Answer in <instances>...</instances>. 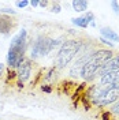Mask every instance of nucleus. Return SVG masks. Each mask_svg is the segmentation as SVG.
Returning <instances> with one entry per match:
<instances>
[{
	"label": "nucleus",
	"mask_w": 119,
	"mask_h": 120,
	"mask_svg": "<svg viewBox=\"0 0 119 120\" xmlns=\"http://www.w3.org/2000/svg\"><path fill=\"white\" fill-rule=\"evenodd\" d=\"M112 57L111 49H97L90 53L89 59L85 61L83 67L81 71V76L85 81H92L93 78H96L99 75L100 68L103 67L105 61Z\"/></svg>",
	"instance_id": "nucleus-1"
},
{
	"label": "nucleus",
	"mask_w": 119,
	"mask_h": 120,
	"mask_svg": "<svg viewBox=\"0 0 119 120\" xmlns=\"http://www.w3.org/2000/svg\"><path fill=\"white\" fill-rule=\"evenodd\" d=\"M26 37L28 33L26 30L22 29L14 38L11 40L10 49L7 55V64L10 68H18V66L22 63L25 57V51H26Z\"/></svg>",
	"instance_id": "nucleus-2"
},
{
	"label": "nucleus",
	"mask_w": 119,
	"mask_h": 120,
	"mask_svg": "<svg viewBox=\"0 0 119 120\" xmlns=\"http://www.w3.org/2000/svg\"><path fill=\"white\" fill-rule=\"evenodd\" d=\"M81 44L82 42L78 40H66L55 57V68L60 70V68H64L66 66H68L71 60L75 56H78Z\"/></svg>",
	"instance_id": "nucleus-3"
},
{
	"label": "nucleus",
	"mask_w": 119,
	"mask_h": 120,
	"mask_svg": "<svg viewBox=\"0 0 119 120\" xmlns=\"http://www.w3.org/2000/svg\"><path fill=\"white\" fill-rule=\"evenodd\" d=\"M51 42L52 38L47 37V36H40L36 38L34 44L32 46V52H30V59L36 60L38 57H44L49 53V48H51Z\"/></svg>",
	"instance_id": "nucleus-4"
},
{
	"label": "nucleus",
	"mask_w": 119,
	"mask_h": 120,
	"mask_svg": "<svg viewBox=\"0 0 119 120\" xmlns=\"http://www.w3.org/2000/svg\"><path fill=\"white\" fill-rule=\"evenodd\" d=\"M119 100V87H114L111 85V87L105 91L103 94V97L100 100H97L95 105H99V106H105V105H111L115 104Z\"/></svg>",
	"instance_id": "nucleus-5"
},
{
	"label": "nucleus",
	"mask_w": 119,
	"mask_h": 120,
	"mask_svg": "<svg viewBox=\"0 0 119 120\" xmlns=\"http://www.w3.org/2000/svg\"><path fill=\"white\" fill-rule=\"evenodd\" d=\"M18 78H19V81L21 82H25V81H28L30 78V74H32V61L30 59H25L18 66Z\"/></svg>",
	"instance_id": "nucleus-6"
},
{
	"label": "nucleus",
	"mask_w": 119,
	"mask_h": 120,
	"mask_svg": "<svg viewBox=\"0 0 119 120\" xmlns=\"http://www.w3.org/2000/svg\"><path fill=\"white\" fill-rule=\"evenodd\" d=\"M118 70H119V55H118V56H112L111 59L108 60V61H105L104 64H103V67L100 68L99 75L101 76V75L107 74V72L118 71Z\"/></svg>",
	"instance_id": "nucleus-7"
},
{
	"label": "nucleus",
	"mask_w": 119,
	"mask_h": 120,
	"mask_svg": "<svg viewBox=\"0 0 119 120\" xmlns=\"http://www.w3.org/2000/svg\"><path fill=\"white\" fill-rule=\"evenodd\" d=\"M12 27H14L12 21H10L8 16L0 14V33H1V34H7V33L11 31Z\"/></svg>",
	"instance_id": "nucleus-8"
},
{
	"label": "nucleus",
	"mask_w": 119,
	"mask_h": 120,
	"mask_svg": "<svg viewBox=\"0 0 119 120\" xmlns=\"http://www.w3.org/2000/svg\"><path fill=\"white\" fill-rule=\"evenodd\" d=\"M100 33H101V37L104 38V40H107V41H115V42H118L119 41V36L114 31V30H111L110 27H103V29H100Z\"/></svg>",
	"instance_id": "nucleus-9"
},
{
	"label": "nucleus",
	"mask_w": 119,
	"mask_h": 120,
	"mask_svg": "<svg viewBox=\"0 0 119 120\" xmlns=\"http://www.w3.org/2000/svg\"><path fill=\"white\" fill-rule=\"evenodd\" d=\"M71 6H73V10H74V11H77V12H83V11L88 10L89 3H88L86 0H74V1L71 3Z\"/></svg>",
	"instance_id": "nucleus-10"
},
{
	"label": "nucleus",
	"mask_w": 119,
	"mask_h": 120,
	"mask_svg": "<svg viewBox=\"0 0 119 120\" xmlns=\"http://www.w3.org/2000/svg\"><path fill=\"white\" fill-rule=\"evenodd\" d=\"M73 23H74L75 26H78V27H82V29H86L88 26H89V22L85 19V16H79V18H74V19H71Z\"/></svg>",
	"instance_id": "nucleus-11"
},
{
	"label": "nucleus",
	"mask_w": 119,
	"mask_h": 120,
	"mask_svg": "<svg viewBox=\"0 0 119 120\" xmlns=\"http://www.w3.org/2000/svg\"><path fill=\"white\" fill-rule=\"evenodd\" d=\"M60 11H62V7H60L59 1H55V3H52V7H51V12H55V14H59Z\"/></svg>",
	"instance_id": "nucleus-12"
},
{
	"label": "nucleus",
	"mask_w": 119,
	"mask_h": 120,
	"mask_svg": "<svg viewBox=\"0 0 119 120\" xmlns=\"http://www.w3.org/2000/svg\"><path fill=\"white\" fill-rule=\"evenodd\" d=\"M56 76V68L53 67V68H51L49 70V72H48V75L45 76V81H52L53 78Z\"/></svg>",
	"instance_id": "nucleus-13"
},
{
	"label": "nucleus",
	"mask_w": 119,
	"mask_h": 120,
	"mask_svg": "<svg viewBox=\"0 0 119 120\" xmlns=\"http://www.w3.org/2000/svg\"><path fill=\"white\" fill-rule=\"evenodd\" d=\"M0 14H11V15H15L16 11L15 10H11V8H0Z\"/></svg>",
	"instance_id": "nucleus-14"
},
{
	"label": "nucleus",
	"mask_w": 119,
	"mask_h": 120,
	"mask_svg": "<svg viewBox=\"0 0 119 120\" xmlns=\"http://www.w3.org/2000/svg\"><path fill=\"white\" fill-rule=\"evenodd\" d=\"M15 4H16L18 8H25L26 6H29V1H28V0H22V1H16Z\"/></svg>",
	"instance_id": "nucleus-15"
},
{
	"label": "nucleus",
	"mask_w": 119,
	"mask_h": 120,
	"mask_svg": "<svg viewBox=\"0 0 119 120\" xmlns=\"http://www.w3.org/2000/svg\"><path fill=\"white\" fill-rule=\"evenodd\" d=\"M111 7L114 8V12L115 14H119V4H118V1H111Z\"/></svg>",
	"instance_id": "nucleus-16"
},
{
	"label": "nucleus",
	"mask_w": 119,
	"mask_h": 120,
	"mask_svg": "<svg viewBox=\"0 0 119 120\" xmlns=\"http://www.w3.org/2000/svg\"><path fill=\"white\" fill-rule=\"evenodd\" d=\"M111 112L112 113H115V115H118L119 113V100L114 104V106H112V109H111Z\"/></svg>",
	"instance_id": "nucleus-17"
},
{
	"label": "nucleus",
	"mask_w": 119,
	"mask_h": 120,
	"mask_svg": "<svg viewBox=\"0 0 119 120\" xmlns=\"http://www.w3.org/2000/svg\"><path fill=\"white\" fill-rule=\"evenodd\" d=\"M41 90L45 91V93H51V91H52V87H49V86L45 85V86H41Z\"/></svg>",
	"instance_id": "nucleus-18"
},
{
	"label": "nucleus",
	"mask_w": 119,
	"mask_h": 120,
	"mask_svg": "<svg viewBox=\"0 0 119 120\" xmlns=\"http://www.w3.org/2000/svg\"><path fill=\"white\" fill-rule=\"evenodd\" d=\"M100 41H101L103 44H105V45H110V48H112V46H114V44H112V42H110V41H107V40H104L103 37L100 38Z\"/></svg>",
	"instance_id": "nucleus-19"
},
{
	"label": "nucleus",
	"mask_w": 119,
	"mask_h": 120,
	"mask_svg": "<svg viewBox=\"0 0 119 120\" xmlns=\"http://www.w3.org/2000/svg\"><path fill=\"white\" fill-rule=\"evenodd\" d=\"M38 3H40L38 0H32V1H29V4H30V6H32L33 8H34V7H37V6H38Z\"/></svg>",
	"instance_id": "nucleus-20"
},
{
	"label": "nucleus",
	"mask_w": 119,
	"mask_h": 120,
	"mask_svg": "<svg viewBox=\"0 0 119 120\" xmlns=\"http://www.w3.org/2000/svg\"><path fill=\"white\" fill-rule=\"evenodd\" d=\"M48 4H49L48 1H40V3H38V6H40V7H43V8H45Z\"/></svg>",
	"instance_id": "nucleus-21"
},
{
	"label": "nucleus",
	"mask_w": 119,
	"mask_h": 120,
	"mask_svg": "<svg viewBox=\"0 0 119 120\" xmlns=\"http://www.w3.org/2000/svg\"><path fill=\"white\" fill-rule=\"evenodd\" d=\"M3 71H4V64H3V63L0 61V76L3 75Z\"/></svg>",
	"instance_id": "nucleus-22"
},
{
	"label": "nucleus",
	"mask_w": 119,
	"mask_h": 120,
	"mask_svg": "<svg viewBox=\"0 0 119 120\" xmlns=\"http://www.w3.org/2000/svg\"><path fill=\"white\" fill-rule=\"evenodd\" d=\"M112 86H114V87H119V79L116 81V82H114V83H112Z\"/></svg>",
	"instance_id": "nucleus-23"
}]
</instances>
